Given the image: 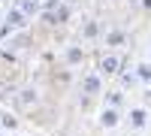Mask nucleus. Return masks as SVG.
I'll return each mask as SVG.
<instances>
[{
    "instance_id": "obj_9",
    "label": "nucleus",
    "mask_w": 151,
    "mask_h": 136,
    "mask_svg": "<svg viewBox=\"0 0 151 136\" xmlns=\"http://www.w3.org/2000/svg\"><path fill=\"white\" fill-rule=\"evenodd\" d=\"M106 106H109V109H121V106H124V91H121V88L106 91Z\"/></svg>"
},
{
    "instance_id": "obj_21",
    "label": "nucleus",
    "mask_w": 151,
    "mask_h": 136,
    "mask_svg": "<svg viewBox=\"0 0 151 136\" xmlns=\"http://www.w3.org/2000/svg\"><path fill=\"white\" fill-rule=\"evenodd\" d=\"M148 133H151V124H148Z\"/></svg>"
},
{
    "instance_id": "obj_5",
    "label": "nucleus",
    "mask_w": 151,
    "mask_h": 136,
    "mask_svg": "<svg viewBox=\"0 0 151 136\" xmlns=\"http://www.w3.org/2000/svg\"><path fill=\"white\" fill-rule=\"evenodd\" d=\"M24 24H27V15H24V12H21L18 6L6 12V27H9V30H15V27H24Z\"/></svg>"
},
{
    "instance_id": "obj_11",
    "label": "nucleus",
    "mask_w": 151,
    "mask_h": 136,
    "mask_svg": "<svg viewBox=\"0 0 151 136\" xmlns=\"http://www.w3.org/2000/svg\"><path fill=\"white\" fill-rule=\"evenodd\" d=\"M118 82H121V88H130V85H136L139 79H136V73H133V70H124V67H121V73H118Z\"/></svg>"
},
{
    "instance_id": "obj_14",
    "label": "nucleus",
    "mask_w": 151,
    "mask_h": 136,
    "mask_svg": "<svg viewBox=\"0 0 151 136\" xmlns=\"http://www.w3.org/2000/svg\"><path fill=\"white\" fill-rule=\"evenodd\" d=\"M18 9L24 15H33V12H40V3H36V0H18Z\"/></svg>"
},
{
    "instance_id": "obj_7",
    "label": "nucleus",
    "mask_w": 151,
    "mask_h": 136,
    "mask_svg": "<svg viewBox=\"0 0 151 136\" xmlns=\"http://www.w3.org/2000/svg\"><path fill=\"white\" fill-rule=\"evenodd\" d=\"M133 73H136V79L142 85H151V60H139V64L133 67Z\"/></svg>"
},
{
    "instance_id": "obj_3",
    "label": "nucleus",
    "mask_w": 151,
    "mask_h": 136,
    "mask_svg": "<svg viewBox=\"0 0 151 136\" xmlns=\"http://www.w3.org/2000/svg\"><path fill=\"white\" fill-rule=\"evenodd\" d=\"M151 115H148V109L145 106H133L130 109V115H127V121H130V130H148V121Z\"/></svg>"
},
{
    "instance_id": "obj_12",
    "label": "nucleus",
    "mask_w": 151,
    "mask_h": 136,
    "mask_svg": "<svg viewBox=\"0 0 151 136\" xmlns=\"http://www.w3.org/2000/svg\"><path fill=\"white\" fill-rule=\"evenodd\" d=\"M97 33H100L97 21H94V18H85V27H82V36H85V40H94Z\"/></svg>"
},
{
    "instance_id": "obj_6",
    "label": "nucleus",
    "mask_w": 151,
    "mask_h": 136,
    "mask_svg": "<svg viewBox=\"0 0 151 136\" xmlns=\"http://www.w3.org/2000/svg\"><path fill=\"white\" fill-rule=\"evenodd\" d=\"M64 60H67L70 67L82 64V60H85V48H82V45H67V52H64Z\"/></svg>"
},
{
    "instance_id": "obj_15",
    "label": "nucleus",
    "mask_w": 151,
    "mask_h": 136,
    "mask_svg": "<svg viewBox=\"0 0 151 136\" xmlns=\"http://www.w3.org/2000/svg\"><path fill=\"white\" fill-rule=\"evenodd\" d=\"M139 6H142L145 12H151V0H139Z\"/></svg>"
},
{
    "instance_id": "obj_10",
    "label": "nucleus",
    "mask_w": 151,
    "mask_h": 136,
    "mask_svg": "<svg viewBox=\"0 0 151 136\" xmlns=\"http://www.w3.org/2000/svg\"><path fill=\"white\" fill-rule=\"evenodd\" d=\"M0 127H3V133H15L18 130V118L12 112H3V115H0Z\"/></svg>"
},
{
    "instance_id": "obj_8",
    "label": "nucleus",
    "mask_w": 151,
    "mask_h": 136,
    "mask_svg": "<svg viewBox=\"0 0 151 136\" xmlns=\"http://www.w3.org/2000/svg\"><path fill=\"white\" fill-rule=\"evenodd\" d=\"M103 42H106L109 48H118V45L127 42V33H124V30H109V33L103 36Z\"/></svg>"
},
{
    "instance_id": "obj_20",
    "label": "nucleus",
    "mask_w": 151,
    "mask_h": 136,
    "mask_svg": "<svg viewBox=\"0 0 151 136\" xmlns=\"http://www.w3.org/2000/svg\"><path fill=\"white\" fill-rule=\"evenodd\" d=\"M9 136H18V133H9Z\"/></svg>"
},
{
    "instance_id": "obj_19",
    "label": "nucleus",
    "mask_w": 151,
    "mask_h": 136,
    "mask_svg": "<svg viewBox=\"0 0 151 136\" xmlns=\"http://www.w3.org/2000/svg\"><path fill=\"white\" fill-rule=\"evenodd\" d=\"M0 136H6V133H3V130H0Z\"/></svg>"
},
{
    "instance_id": "obj_2",
    "label": "nucleus",
    "mask_w": 151,
    "mask_h": 136,
    "mask_svg": "<svg viewBox=\"0 0 151 136\" xmlns=\"http://www.w3.org/2000/svg\"><path fill=\"white\" fill-rule=\"evenodd\" d=\"M121 58L115 55V52H109V55H103V58H100V76H118V73H121Z\"/></svg>"
},
{
    "instance_id": "obj_18",
    "label": "nucleus",
    "mask_w": 151,
    "mask_h": 136,
    "mask_svg": "<svg viewBox=\"0 0 151 136\" xmlns=\"http://www.w3.org/2000/svg\"><path fill=\"white\" fill-rule=\"evenodd\" d=\"M127 3H139V0H127Z\"/></svg>"
},
{
    "instance_id": "obj_13",
    "label": "nucleus",
    "mask_w": 151,
    "mask_h": 136,
    "mask_svg": "<svg viewBox=\"0 0 151 136\" xmlns=\"http://www.w3.org/2000/svg\"><path fill=\"white\" fill-rule=\"evenodd\" d=\"M18 94H21V103H24V106H33L36 100H40V94H36V88H21Z\"/></svg>"
},
{
    "instance_id": "obj_17",
    "label": "nucleus",
    "mask_w": 151,
    "mask_h": 136,
    "mask_svg": "<svg viewBox=\"0 0 151 136\" xmlns=\"http://www.w3.org/2000/svg\"><path fill=\"white\" fill-rule=\"evenodd\" d=\"M148 60H151V45H148Z\"/></svg>"
},
{
    "instance_id": "obj_1",
    "label": "nucleus",
    "mask_w": 151,
    "mask_h": 136,
    "mask_svg": "<svg viewBox=\"0 0 151 136\" xmlns=\"http://www.w3.org/2000/svg\"><path fill=\"white\" fill-rule=\"evenodd\" d=\"M82 94H88V97L103 94V76H100L97 70H91V73H85V76H82Z\"/></svg>"
},
{
    "instance_id": "obj_16",
    "label": "nucleus",
    "mask_w": 151,
    "mask_h": 136,
    "mask_svg": "<svg viewBox=\"0 0 151 136\" xmlns=\"http://www.w3.org/2000/svg\"><path fill=\"white\" fill-rule=\"evenodd\" d=\"M64 3H67V6H73V3H79V0H64Z\"/></svg>"
},
{
    "instance_id": "obj_4",
    "label": "nucleus",
    "mask_w": 151,
    "mask_h": 136,
    "mask_svg": "<svg viewBox=\"0 0 151 136\" xmlns=\"http://www.w3.org/2000/svg\"><path fill=\"white\" fill-rule=\"evenodd\" d=\"M118 124H121V109H109V106L100 109V127L103 130H115Z\"/></svg>"
}]
</instances>
